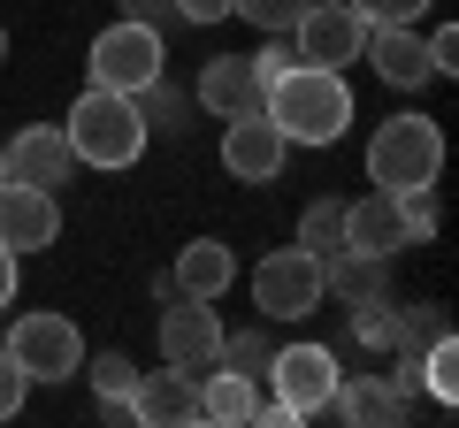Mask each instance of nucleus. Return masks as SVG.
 Listing matches in <instances>:
<instances>
[{
    "instance_id": "nucleus-3",
    "label": "nucleus",
    "mask_w": 459,
    "mask_h": 428,
    "mask_svg": "<svg viewBox=\"0 0 459 428\" xmlns=\"http://www.w3.org/2000/svg\"><path fill=\"white\" fill-rule=\"evenodd\" d=\"M444 176V131L429 116H391L368 138V184L376 192H437Z\"/></svg>"
},
{
    "instance_id": "nucleus-17",
    "label": "nucleus",
    "mask_w": 459,
    "mask_h": 428,
    "mask_svg": "<svg viewBox=\"0 0 459 428\" xmlns=\"http://www.w3.org/2000/svg\"><path fill=\"white\" fill-rule=\"evenodd\" d=\"M344 245H352V253H383V261H391V253H406L413 237H406V214H398V199H391V192L352 199V207H344Z\"/></svg>"
},
{
    "instance_id": "nucleus-8",
    "label": "nucleus",
    "mask_w": 459,
    "mask_h": 428,
    "mask_svg": "<svg viewBox=\"0 0 459 428\" xmlns=\"http://www.w3.org/2000/svg\"><path fill=\"white\" fill-rule=\"evenodd\" d=\"M268 382H276L283 421H307V413H322L329 390H337V352H329V345H276Z\"/></svg>"
},
{
    "instance_id": "nucleus-9",
    "label": "nucleus",
    "mask_w": 459,
    "mask_h": 428,
    "mask_svg": "<svg viewBox=\"0 0 459 428\" xmlns=\"http://www.w3.org/2000/svg\"><path fill=\"white\" fill-rule=\"evenodd\" d=\"M54 237H62V199L39 192V184L0 176V245L23 261V253H47Z\"/></svg>"
},
{
    "instance_id": "nucleus-24",
    "label": "nucleus",
    "mask_w": 459,
    "mask_h": 428,
    "mask_svg": "<svg viewBox=\"0 0 459 428\" xmlns=\"http://www.w3.org/2000/svg\"><path fill=\"white\" fill-rule=\"evenodd\" d=\"M268 360H276V337H268V330H238V337H222V367H238V375L261 382Z\"/></svg>"
},
{
    "instance_id": "nucleus-7",
    "label": "nucleus",
    "mask_w": 459,
    "mask_h": 428,
    "mask_svg": "<svg viewBox=\"0 0 459 428\" xmlns=\"http://www.w3.org/2000/svg\"><path fill=\"white\" fill-rule=\"evenodd\" d=\"M84 69H92V84H108V92H146L153 77H161V31L153 23H108V31L92 39V54H84Z\"/></svg>"
},
{
    "instance_id": "nucleus-30",
    "label": "nucleus",
    "mask_w": 459,
    "mask_h": 428,
    "mask_svg": "<svg viewBox=\"0 0 459 428\" xmlns=\"http://www.w3.org/2000/svg\"><path fill=\"white\" fill-rule=\"evenodd\" d=\"M169 8H177L184 23H222L230 16V0H169Z\"/></svg>"
},
{
    "instance_id": "nucleus-16",
    "label": "nucleus",
    "mask_w": 459,
    "mask_h": 428,
    "mask_svg": "<svg viewBox=\"0 0 459 428\" xmlns=\"http://www.w3.org/2000/svg\"><path fill=\"white\" fill-rule=\"evenodd\" d=\"M230 283H238V253H230L222 237H192V245L177 253V268H169L161 291H184V298H222Z\"/></svg>"
},
{
    "instance_id": "nucleus-22",
    "label": "nucleus",
    "mask_w": 459,
    "mask_h": 428,
    "mask_svg": "<svg viewBox=\"0 0 459 428\" xmlns=\"http://www.w3.org/2000/svg\"><path fill=\"white\" fill-rule=\"evenodd\" d=\"M92 390H100V406L131 413V390H138V360H131V352H100V360H92Z\"/></svg>"
},
{
    "instance_id": "nucleus-27",
    "label": "nucleus",
    "mask_w": 459,
    "mask_h": 428,
    "mask_svg": "<svg viewBox=\"0 0 459 428\" xmlns=\"http://www.w3.org/2000/svg\"><path fill=\"white\" fill-rule=\"evenodd\" d=\"M23 390H31V375H23V367L8 360V345H0V421H16V413H23Z\"/></svg>"
},
{
    "instance_id": "nucleus-20",
    "label": "nucleus",
    "mask_w": 459,
    "mask_h": 428,
    "mask_svg": "<svg viewBox=\"0 0 459 428\" xmlns=\"http://www.w3.org/2000/svg\"><path fill=\"white\" fill-rule=\"evenodd\" d=\"M329 406H337L344 421H398V413H406V398H398L391 382H368V375H352V382H344V375H337Z\"/></svg>"
},
{
    "instance_id": "nucleus-10",
    "label": "nucleus",
    "mask_w": 459,
    "mask_h": 428,
    "mask_svg": "<svg viewBox=\"0 0 459 428\" xmlns=\"http://www.w3.org/2000/svg\"><path fill=\"white\" fill-rule=\"evenodd\" d=\"M0 176L39 184V192H62V184L77 176V153H69L62 123H31V131H16L8 146H0Z\"/></svg>"
},
{
    "instance_id": "nucleus-14",
    "label": "nucleus",
    "mask_w": 459,
    "mask_h": 428,
    "mask_svg": "<svg viewBox=\"0 0 459 428\" xmlns=\"http://www.w3.org/2000/svg\"><path fill=\"white\" fill-rule=\"evenodd\" d=\"M360 62H376V77L391 84V92H421V84H437L429 39L413 31V23H376V31H368V54H360Z\"/></svg>"
},
{
    "instance_id": "nucleus-32",
    "label": "nucleus",
    "mask_w": 459,
    "mask_h": 428,
    "mask_svg": "<svg viewBox=\"0 0 459 428\" xmlns=\"http://www.w3.org/2000/svg\"><path fill=\"white\" fill-rule=\"evenodd\" d=\"M8 298H16V253L0 245V306H8Z\"/></svg>"
},
{
    "instance_id": "nucleus-23",
    "label": "nucleus",
    "mask_w": 459,
    "mask_h": 428,
    "mask_svg": "<svg viewBox=\"0 0 459 428\" xmlns=\"http://www.w3.org/2000/svg\"><path fill=\"white\" fill-rule=\"evenodd\" d=\"M131 99H138V116H146V131H169V138H177L184 123H192V99H184V92H169L161 77H153L146 92H131Z\"/></svg>"
},
{
    "instance_id": "nucleus-6",
    "label": "nucleus",
    "mask_w": 459,
    "mask_h": 428,
    "mask_svg": "<svg viewBox=\"0 0 459 428\" xmlns=\"http://www.w3.org/2000/svg\"><path fill=\"white\" fill-rule=\"evenodd\" d=\"M368 31H376V23H368L352 0H307V8H299V23H291V47H299V62L352 69V62L368 54Z\"/></svg>"
},
{
    "instance_id": "nucleus-19",
    "label": "nucleus",
    "mask_w": 459,
    "mask_h": 428,
    "mask_svg": "<svg viewBox=\"0 0 459 428\" xmlns=\"http://www.w3.org/2000/svg\"><path fill=\"white\" fill-rule=\"evenodd\" d=\"M261 413V390H253V375H238V367H199V421H214V428H238V421H253Z\"/></svg>"
},
{
    "instance_id": "nucleus-11",
    "label": "nucleus",
    "mask_w": 459,
    "mask_h": 428,
    "mask_svg": "<svg viewBox=\"0 0 459 428\" xmlns=\"http://www.w3.org/2000/svg\"><path fill=\"white\" fill-rule=\"evenodd\" d=\"M161 360L169 367H214L222 360V321H214V298H169V313H161Z\"/></svg>"
},
{
    "instance_id": "nucleus-28",
    "label": "nucleus",
    "mask_w": 459,
    "mask_h": 428,
    "mask_svg": "<svg viewBox=\"0 0 459 428\" xmlns=\"http://www.w3.org/2000/svg\"><path fill=\"white\" fill-rule=\"evenodd\" d=\"M246 62H253V77H261V84H276L283 69L299 62V47H291V39H268V47H261V54H246Z\"/></svg>"
},
{
    "instance_id": "nucleus-31",
    "label": "nucleus",
    "mask_w": 459,
    "mask_h": 428,
    "mask_svg": "<svg viewBox=\"0 0 459 428\" xmlns=\"http://www.w3.org/2000/svg\"><path fill=\"white\" fill-rule=\"evenodd\" d=\"M115 8H123V16H131V23H153V31H161V23H169V0H115Z\"/></svg>"
},
{
    "instance_id": "nucleus-4",
    "label": "nucleus",
    "mask_w": 459,
    "mask_h": 428,
    "mask_svg": "<svg viewBox=\"0 0 459 428\" xmlns=\"http://www.w3.org/2000/svg\"><path fill=\"white\" fill-rule=\"evenodd\" d=\"M8 360L23 367L31 382H69L84 375V330L69 321V313H16L8 321Z\"/></svg>"
},
{
    "instance_id": "nucleus-2",
    "label": "nucleus",
    "mask_w": 459,
    "mask_h": 428,
    "mask_svg": "<svg viewBox=\"0 0 459 428\" xmlns=\"http://www.w3.org/2000/svg\"><path fill=\"white\" fill-rule=\"evenodd\" d=\"M69 153H77V168H131L138 153H146V116H138L131 92H108V84H84V99L69 107L62 123Z\"/></svg>"
},
{
    "instance_id": "nucleus-13",
    "label": "nucleus",
    "mask_w": 459,
    "mask_h": 428,
    "mask_svg": "<svg viewBox=\"0 0 459 428\" xmlns=\"http://www.w3.org/2000/svg\"><path fill=\"white\" fill-rule=\"evenodd\" d=\"M283 161H291V138H283L268 116H238V123H222V168H230L238 184H276Z\"/></svg>"
},
{
    "instance_id": "nucleus-5",
    "label": "nucleus",
    "mask_w": 459,
    "mask_h": 428,
    "mask_svg": "<svg viewBox=\"0 0 459 428\" xmlns=\"http://www.w3.org/2000/svg\"><path fill=\"white\" fill-rule=\"evenodd\" d=\"M322 298H329L322 291V261H314L307 245L261 253V268H253V306H261V321H307Z\"/></svg>"
},
{
    "instance_id": "nucleus-18",
    "label": "nucleus",
    "mask_w": 459,
    "mask_h": 428,
    "mask_svg": "<svg viewBox=\"0 0 459 428\" xmlns=\"http://www.w3.org/2000/svg\"><path fill=\"white\" fill-rule=\"evenodd\" d=\"M322 291L344 298V306H376V298H391V261H383V253L337 245V253L322 261Z\"/></svg>"
},
{
    "instance_id": "nucleus-12",
    "label": "nucleus",
    "mask_w": 459,
    "mask_h": 428,
    "mask_svg": "<svg viewBox=\"0 0 459 428\" xmlns=\"http://www.w3.org/2000/svg\"><path fill=\"white\" fill-rule=\"evenodd\" d=\"M192 107H207L214 123H238V116H261V107H268V84L253 77L246 54H214V62H199Z\"/></svg>"
},
{
    "instance_id": "nucleus-29",
    "label": "nucleus",
    "mask_w": 459,
    "mask_h": 428,
    "mask_svg": "<svg viewBox=\"0 0 459 428\" xmlns=\"http://www.w3.org/2000/svg\"><path fill=\"white\" fill-rule=\"evenodd\" d=\"M429 62H437V77H452L459 69V31H429Z\"/></svg>"
},
{
    "instance_id": "nucleus-25",
    "label": "nucleus",
    "mask_w": 459,
    "mask_h": 428,
    "mask_svg": "<svg viewBox=\"0 0 459 428\" xmlns=\"http://www.w3.org/2000/svg\"><path fill=\"white\" fill-rule=\"evenodd\" d=\"M299 8H307V0H230V16H246L261 39H291Z\"/></svg>"
},
{
    "instance_id": "nucleus-33",
    "label": "nucleus",
    "mask_w": 459,
    "mask_h": 428,
    "mask_svg": "<svg viewBox=\"0 0 459 428\" xmlns=\"http://www.w3.org/2000/svg\"><path fill=\"white\" fill-rule=\"evenodd\" d=\"M0 62H8V23H0Z\"/></svg>"
},
{
    "instance_id": "nucleus-15",
    "label": "nucleus",
    "mask_w": 459,
    "mask_h": 428,
    "mask_svg": "<svg viewBox=\"0 0 459 428\" xmlns=\"http://www.w3.org/2000/svg\"><path fill=\"white\" fill-rule=\"evenodd\" d=\"M131 421H146V428H169V421H199V375H192V367H169V360H161V375H146V367H138Z\"/></svg>"
},
{
    "instance_id": "nucleus-1",
    "label": "nucleus",
    "mask_w": 459,
    "mask_h": 428,
    "mask_svg": "<svg viewBox=\"0 0 459 428\" xmlns=\"http://www.w3.org/2000/svg\"><path fill=\"white\" fill-rule=\"evenodd\" d=\"M268 123H276L291 146H337L352 131V84L344 69H322V62H291L276 84H268Z\"/></svg>"
},
{
    "instance_id": "nucleus-26",
    "label": "nucleus",
    "mask_w": 459,
    "mask_h": 428,
    "mask_svg": "<svg viewBox=\"0 0 459 428\" xmlns=\"http://www.w3.org/2000/svg\"><path fill=\"white\" fill-rule=\"evenodd\" d=\"M352 8H360L368 23H421L437 0H352Z\"/></svg>"
},
{
    "instance_id": "nucleus-21",
    "label": "nucleus",
    "mask_w": 459,
    "mask_h": 428,
    "mask_svg": "<svg viewBox=\"0 0 459 428\" xmlns=\"http://www.w3.org/2000/svg\"><path fill=\"white\" fill-rule=\"evenodd\" d=\"M291 245H307L314 261H329V253L344 245V199H314L307 214H299V237Z\"/></svg>"
}]
</instances>
